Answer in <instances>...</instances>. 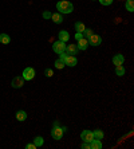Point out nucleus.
I'll return each instance as SVG.
<instances>
[{"label": "nucleus", "mask_w": 134, "mask_h": 149, "mask_svg": "<svg viewBox=\"0 0 134 149\" xmlns=\"http://www.w3.org/2000/svg\"><path fill=\"white\" fill-rule=\"evenodd\" d=\"M56 10L59 11V14H62V15L70 14V12L74 11V6H72V3L67 1V0H60V1L56 3Z\"/></svg>", "instance_id": "f257e3e1"}, {"label": "nucleus", "mask_w": 134, "mask_h": 149, "mask_svg": "<svg viewBox=\"0 0 134 149\" xmlns=\"http://www.w3.org/2000/svg\"><path fill=\"white\" fill-rule=\"evenodd\" d=\"M59 59H62L66 66H70V67L76 66V63H78V59L75 58V55H69V54H66V51L59 54Z\"/></svg>", "instance_id": "f03ea898"}, {"label": "nucleus", "mask_w": 134, "mask_h": 149, "mask_svg": "<svg viewBox=\"0 0 134 149\" xmlns=\"http://www.w3.org/2000/svg\"><path fill=\"white\" fill-rule=\"evenodd\" d=\"M66 129L65 128H60L58 124V121L54 122V128L51 129V136L54 140H62L63 137V133H65Z\"/></svg>", "instance_id": "7ed1b4c3"}, {"label": "nucleus", "mask_w": 134, "mask_h": 149, "mask_svg": "<svg viewBox=\"0 0 134 149\" xmlns=\"http://www.w3.org/2000/svg\"><path fill=\"white\" fill-rule=\"evenodd\" d=\"M52 50H54V52H56V54H62V52L66 51V43L62 40L55 42V43L52 45Z\"/></svg>", "instance_id": "20e7f679"}, {"label": "nucleus", "mask_w": 134, "mask_h": 149, "mask_svg": "<svg viewBox=\"0 0 134 149\" xmlns=\"http://www.w3.org/2000/svg\"><path fill=\"white\" fill-rule=\"evenodd\" d=\"M22 77L24 78V81H31V79H34V78H35V70L32 69V67H27V69H24Z\"/></svg>", "instance_id": "39448f33"}, {"label": "nucleus", "mask_w": 134, "mask_h": 149, "mask_svg": "<svg viewBox=\"0 0 134 149\" xmlns=\"http://www.w3.org/2000/svg\"><path fill=\"white\" fill-rule=\"evenodd\" d=\"M87 40H89V46H99L102 43V38L97 34H93L91 36H89Z\"/></svg>", "instance_id": "423d86ee"}, {"label": "nucleus", "mask_w": 134, "mask_h": 149, "mask_svg": "<svg viewBox=\"0 0 134 149\" xmlns=\"http://www.w3.org/2000/svg\"><path fill=\"white\" fill-rule=\"evenodd\" d=\"M81 139H82L83 142H91L94 140V134L91 130H83L81 133Z\"/></svg>", "instance_id": "0eeeda50"}, {"label": "nucleus", "mask_w": 134, "mask_h": 149, "mask_svg": "<svg viewBox=\"0 0 134 149\" xmlns=\"http://www.w3.org/2000/svg\"><path fill=\"white\" fill-rule=\"evenodd\" d=\"M23 85H24V78L23 77H15L14 79H12V83H11V86L15 87V89H20Z\"/></svg>", "instance_id": "6e6552de"}, {"label": "nucleus", "mask_w": 134, "mask_h": 149, "mask_svg": "<svg viewBox=\"0 0 134 149\" xmlns=\"http://www.w3.org/2000/svg\"><path fill=\"white\" fill-rule=\"evenodd\" d=\"M124 62H125V56L122 55V54H115V55L113 56V63L115 65V66L124 65Z\"/></svg>", "instance_id": "1a4fd4ad"}, {"label": "nucleus", "mask_w": 134, "mask_h": 149, "mask_svg": "<svg viewBox=\"0 0 134 149\" xmlns=\"http://www.w3.org/2000/svg\"><path fill=\"white\" fill-rule=\"evenodd\" d=\"M76 47H78V50H86L87 47H89V40H87L86 38H82L78 40V45H76Z\"/></svg>", "instance_id": "9d476101"}, {"label": "nucleus", "mask_w": 134, "mask_h": 149, "mask_svg": "<svg viewBox=\"0 0 134 149\" xmlns=\"http://www.w3.org/2000/svg\"><path fill=\"white\" fill-rule=\"evenodd\" d=\"M76 51H78V47H76V45H69V46H66V54H69V55H75Z\"/></svg>", "instance_id": "9b49d317"}, {"label": "nucleus", "mask_w": 134, "mask_h": 149, "mask_svg": "<svg viewBox=\"0 0 134 149\" xmlns=\"http://www.w3.org/2000/svg\"><path fill=\"white\" fill-rule=\"evenodd\" d=\"M51 19L54 23H56V24H59V23H62L63 22V15L59 14V12H55V14H51Z\"/></svg>", "instance_id": "f8f14e48"}, {"label": "nucleus", "mask_w": 134, "mask_h": 149, "mask_svg": "<svg viewBox=\"0 0 134 149\" xmlns=\"http://www.w3.org/2000/svg\"><path fill=\"white\" fill-rule=\"evenodd\" d=\"M58 36H59V40H62V42H69V39H70V35H69V32L66 31V30H62V31H59V34H58Z\"/></svg>", "instance_id": "ddd939ff"}, {"label": "nucleus", "mask_w": 134, "mask_h": 149, "mask_svg": "<svg viewBox=\"0 0 134 149\" xmlns=\"http://www.w3.org/2000/svg\"><path fill=\"white\" fill-rule=\"evenodd\" d=\"M90 148L91 149H102V141L98 139H94L90 142Z\"/></svg>", "instance_id": "4468645a"}, {"label": "nucleus", "mask_w": 134, "mask_h": 149, "mask_svg": "<svg viewBox=\"0 0 134 149\" xmlns=\"http://www.w3.org/2000/svg\"><path fill=\"white\" fill-rule=\"evenodd\" d=\"M26 118H27V113L24 110H19L16 113V120L17 121H26Z\"/></svg>", "instance_id": "2eb2a0df"}, {"label": "nucleus", "mask_w": 134, "mask_h": 149, "mask_svg": "<svg viewBox=\"0 0 134 149\" xmlns=\"http://www.w3.org/2000/svg\"><path fill=\"white\" fill-rule=\"evenodd\" d=\"M125 7H126V10L129 12H134V0H126Z\"/></svg>", "instance_id": "dca6fc26"}, {"label": "nucleus", "mask_w": 134, "mask_h": 149, "mask_svg": "<svg viewBox=\"0 0 134 149\" xmlns=\"http://www.w3.org/2000/svg\"><path fill=\"white\" fill-rule=\"evenodd\" d=\"M11 42V38L8 36L7 34H0V43H3V45H8Z\"/></svg>", "instance_id": "f3484780"}, {"label": "nucleus", "mask_w": 134, "mask_h": 149, "mask_svg": "<svg viewBox=\"0 0 134 149\" xmlns=\"http://www.w3.org/2000/svg\"><path fill=\"white\" fill-rule=\"evenodd\" d=\"M93 134H94V139H98V140H102L105 137V134H103V132L101 129H95L93 132Z\"/></svg>", "instance_id": "a211bd4d"}, {"label": "nucleus", "mask_w": 134, "mask_h": 149, "mask_svg": "<svg viewBox=\"0 0 134 149\" xmlns=\"http://www.w3.org/2000/svg\"><path fill=\"white\" fill-rule=\"evenodd\" d=\"M115 74L119 77H122L125 74V67L124 65H119V66H115Z\"/></svg>", "instance_id": "6ab92c4d"}, {"label": "nucleus", "mask_w": 134, "mask_h": 149, "mask_svg": "<svg viewBox=\"0 0 134 149\" xmlns=\"http://www.w3.org/2000/svg\"><path fill=\"white\" fill-rule=\"evenodd\" d=\"M43 142H44V140H43V137H40V136H38V137H35L34 139V144L36 145V148H39V146L43 145Z\"/></svg>", "instance_id": "aec40b11"}, {"label": "nucleus", "mask_w": 134, "mask_h": 149, "mask_svg": "<svg viewBox=\"0 0 134 149\" xmlns=\"http://www.w3.org/2000/svg\"><path fill=\"white\" fill-rule=\"evenodd\" d=\"M85 28H86V26L83 24V23H81V22H76V23H75L76 32H83V31H85Z\"/></svg>", "instance_id": "412c9836"}, {"label": "nucleus", "mask_w": 134, "mask_h": 149, "mask_svg": "<svg viewBox=\"0 0 134 149\" xmlns=\"http://www.w3.org/2000/svg\"><path fill=\"white\" fill-rule=\"evenodd\" d=\"M94 32H93V30H90V28H85V31L82 32V35H83V38H89V36H91Z\"/></svg>", "instance_id": "4be33fe9"}, {"label": "nucleus", "mask_w": 134, "mask_h": 149, "mask_svg": "<svg viewBox=\"0 0 134 149\" xmlns=\"http://www.w3.org/2000/svg\"><path fill=\"white\" fill-rule=\"evenodd\" d=\"M54 65H55V67H56V69H59V70L63 69V67L66 66L65 62H63L62 59H58V61H55V63H54Z\"/></svg>", "instance_id": "5701e85b"}, {"label": "nucleus", "mask_w": 134, "mask_h": 149, "mask_svg": "<svg viewBox=\"0 0 134 149\" xmlns=\"http://www.w3.org/2000/svg\"><path fill=\"white\" fill-rule=\"evenodd\" d=\"M99 3L102 4V6H105V7H107V6H111V4H113V0H99Z\"/></svg>", "instance_id": "b1692460"}, {"label": "nucleus", "mask_w": 134, "mask_h": 149, "mask_svg": "<svg viewBox=\"0 0 134 149\" xmlns=\"http://www.w3.org/2000/svg\"><path fill=\"white\" fill-rule=\"evenodd\" d=\"M44 75L50 78V77H52V75H54V71H52L51 69H46V70H44Z\"/></svg>", "instance_id": "393cba45"}, {"label": "nucleus", "mask_w": 134, "mask_h": 149, "mask_svg": "<svg viewBox=\"0 0 134 149\" xmlns=\"http://www.w3.org/2000/svg\"><path fill=\"white\" fill-rule=\"evenodd\" d=\"M43 17H44V19H51V12L44 11V12H43Z\"/></svg>", "instance_id": "a878e982"}, {"label": "nucleus", "mask_w": 134, "mask_h": 149, "mask_svg": "<svg viewBox=\"0 0 134 149\" xmlns=\"http://www.w3.org/2000/svg\"><path fill=\"white\" fill-rule=\"evenodd\" d=\"M26 148H27V149H36V145L32 142V144H27V145H26Z\"/></svg>", "instance_id": "bb28decb"}, {"label": "nucleus", "mask_w": 134, "mask_h": 149, "mask_svg": "<svg viewBox=\"0 0 134 149\" xmlns=\"http://www.w3.org/2000/svg\"><path fill=\"white\" fill-rule=\"evenodd\" d=\"M81 146H82V148H85V149H91V148H90V142H83Z\"/></svg>", "instance_id": "cd10ccee"}, {"label": "nucleus", "mask_w": 134, "mask_h": 149, "mask_svg": "<svg viewBox=\"0 0 134 149\" xmlns=\"http://www.w3.org/2000/svg\"><path fill=\"white\" fill-rule=\"evenodd\" d=\"M82 38H83L82 32H76V34H75V39H76V40H79V39H82Z\"/></svg>", "instance_id": "c85d7f7f"}]
</instances>
